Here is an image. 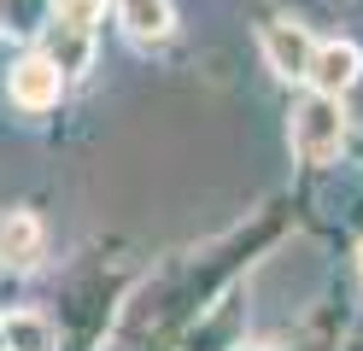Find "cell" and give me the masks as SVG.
I'll return each mask as SVG.
<instances>
[{
	"label": "cell",
	"instance_id": "cell-1",
	"mask_svg": "<svg viewBox=\"0 0 363 351\" xmlns=\"http://www.w3.org/2000/svg\"><path fill=\"white\" fill-rule=\"evenodd\" d=\"M94 18L100 0H48V59L59 65V77H82L94 59Z\"/></svg>",
	"mask_w": 363,
	"mask_h": 351
},
{
	"label": "cell",
	"instance_id": "cell-2",
	"mask_svg": "<svg viewBox=\"0 0 363 351\" xmlns=\"http://www.w3.org/2000/svg\"><path fill=\"white\" fill-rule=\"evenodd\" d=\"M340 147H346V111H340L334 94L311 88L293 106V152L305 164H328V158H340Z\"/></svg>",
	"mask_w": 363,
	"mask_h": 351
},
{
	"label": "cell",
	"instance_id": "cell-3",
	"mask_svg": "<svg viewBox=\"0 0 363 351\" xmlns=\"http://www.w3.org/2000/svg\"><path fill=\"white\" fill-rule=\"evenodd\" d=\"M311 53H316V41H311L305 23H293V18H269L264 23V59H269V70H276L281 82H305Z\"/></svg>",
	"mask_w": 363,
	"mask_h": 351
},
{
	"label": "cell",
	"instance_id": "cell-4",
	"mask_svg": "<svg viewBox=\"0 0 363 351\" xmlns=\"http://www.w3.org/2000/svg\"><path fill=\"white\" fill-rule=\"evenodd\" d=\"M363 77V53H357V41H323L311 53V70H305V82L316 88V94H346L352 82Z\"/></svg>",
	"mask_w": 363,
	"mask_h": 351
},
{
	"label": "cell",
	"instance_id": "cell-5",
	"mask_svg": "<svg viewBox=\"0 0 363 351\" xmlns=\"http://www.w3.org/2000/svg\"><path fill=\"white\" fill-rule=\"evenodd\" d=\"M6 88H12V100L24 106V111H48L59 94H65V77H59V65H53L48 53H30V59L12 65Z\"/></svg>",
	"mask_w": 363,
	"mask_h": 351
},
{
	"label": "cell",
	"instance_id": "cell-6",
	"mask_svg": "<svg viewBox=\"0 0 363 351\" xmlns=\"http://www.w3.org/2000/svg\"><path fill=\"white\" fill-rule=\"evenodd\" d=\"M118 23H123V35H129V41L152 47V41H164V35H170L176 6H170V0H118Z\"/></svg>",
	"mask_w": 363,
	"mask_h": 351
},
{
	"label": "cell",
	"instance_id": "cell-7",
	"mask_svg": "<svg viewBox=\"0 0 363 351\" xmlns=\"http://www.w3.org/2000/svg\"><path fill=\"white\" fill-rule=\"evenodd\" d=\"M41 257V223H35V211H6L0 217V264H35Z\"/></svg>",
	"mask_w": 363,
	"mask_h": 351
},
{
	"label": "cell",
	"instance_id": "cell-8",
	"mask_svg": "<svg viewBox=\"0 0 363 351\" xmlns=\"http://www.w3.org/2000/svg\"><path fill=\"white\" fill-rule=\"evenodd\" d=\"M0 334H6V351H53V328L41 316H0Z\"/></svg>",
	"mask_w": 363,
	"mask_h": 351
},
{
	"label": "cell",
	"instance_id": "cell-9",
	"mask_svg": "<svg viewBox=\"0 0 363 351\" xmlns=\"http://www.w3.org/2000/svg\"><path fill=\"white\" fill-rule=\"evenodd\" d=\"M41 23H48V0H0V30L35 35Z\"/></svg>",
	"mask_w": 363,
	"mask_h": 351
},
{
	"label": "cell",
	"instance_id": "cell-10",
	"mask_svg": "<svg viewBox=\"0 0 363 351\" xmlns=\"http://www.w3.org/2000/svg\"><path fill=\"white\" fill-rule=\"evenodd\" d=\"M246 351H269V345H246Z\"/></svg>",
	"mask_w": 363,
	"mask_h": 351
},
{
	"label": "cell",
	"instance_id": "cell-11",
	"mask_svg": "<svg viewBox=\"0 0 363 351\" xmlns=\"http://www.w3.org/2000/svg\"><path fill=\"white\" fill-rule=\"evenodd\" d=\"M0 351H6V334H0Z\"/></svg>",
	"mask_w": 363,
	"mask_h": 351
}]
</instances>
